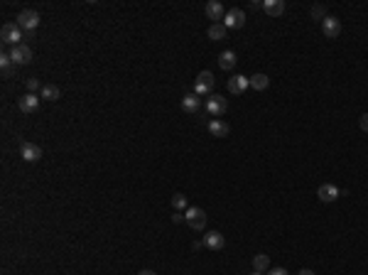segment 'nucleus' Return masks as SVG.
<instances>
[{
	"label": "nucleus",
	"instance_id": "obj_1",
	"mask_svg": "<svg viewBox=\"0 0 368 275\" xmlns=\"http://www.w3.org/2000/svg\"><path fill=\"white\" fill-rule=\"evenodd\" d=\"M184 221H187L194 231H204L206 228V211L199 207H187L184 209Z\"/></svg>",
	"mask_w": 368,
	"mask_h": 275
},
{
	"label": "nucleus",
	"instance_id": "obj_2",
	"mask_svg": "<svg viewBox=\"0 0 368 275\" xmlns=\"http://www.w3.org/2000/svg\"><path fill=\"white\" fill-rule=\"evenodd\" d=\"M0 37H3V42H5V45H13V47L22 45L20 39H25V34H22V30H20V25H17V22H5V25H3V30H0Z\"/></svg>",
	"mask_w": 368,
	"mask_h": 275
},
{
	"label": "nucleus",
	"instance_id": "obj_3",
	"mask_svg": "<svg viewBox=\"0 0 368 275\" xmlns=\"http://www.w3.org/2000/svg\"><path fill=\"white\" fill-rule=\"evenodd\" d=\"M214 74L211 71H199L197 76V84H194V94L197 96H211V89H214Z\"/></svg>",
	"mask_w": 368,
	"mask_h": 275
},
{
	"label": "nucleus",
	"instance_id": "obj_4",
	"mask_svg": "<svg viewBox=\"0 0 368 275\" xmlns=\"http://www.w3.org/2000/svg\"><path fill=\"white\" fill-rule=\"evenodd\" d=\"M15 22L20 25V30H25V32H34V30H37V25H40V15H37L34 10H22V13H17Z\"/></svg>",
	"mask_w": 368,
	"mask_h": 275
},
{
	"label": "nucleus",
	"instance_id": "obj_5",
	"mask_svg": "<svg viewBox=\"0 0 368 275\" xmlns=\"http://www.w3.org/2000/svg\"><path fill=\"white\" fill-rule=\"evenodd\" d=\"M224 25H226V30H238V27H243V25H245V13H243L241 8H231V10L224 15Z\"/></svg>",
	"mask_w": 368,
	"mask_h": 275
},
{
	"label": "nucleus",
	"instance_id": "obj_6",
	"mask_svg": "<svg viewBox=\"0 0 368 275\" xmlns=\"http://www.w3.org/2000/svg\"><path fill=\"white\" fill-rule=\"evenodd\" d=\"M226 108H229V101H226L224 96L211 94V96L206 98V111H209L211 115H224V113H226Z\"/></svg>",
	"mask_w": 368,
	"mask_h": 275
},
{
	"label": "nucleus",
	"instance_id": "obj_7",
	"mask_svg": "<svg viewBox=\"0 0 368 275\" xmlns=\"http://www.w3.org/2000/svg\"><path fill=\"white\" fill-rule=\"evenodd\" d=\"M322 32H324V37H329V39H337V37L341 34V20L334 17V15H329V17L322 22Z\"/></svg>",
	"mask_w": 368,
	"mask_h": 275
},
{
	"label": "nucleus",
	"instance_id": "obj_8",
	"mask_svg": "<svg viewBox=\"0 0 368 275\" xmlns=\"http://www.w3.org/2000/svg\"><path fill=\"white\" fill-rule=\"evenodd\" d=\"M20 155H22L25 162H37V160H42V147L34 145V143H22Z\"/></svg>",
	"mask_w": 368,
	"mask_h": 275
},
{
	"label": "nucleus",
	"instance_id": "obj_9",
	"mask_svg": "<svg viewBox=\"0 0 368 275\" xmlns=\"http://www.w3.org/2000/svg\"><path fill=\"white\" fill-rule=\"evenodd\" d=\"M10 57H13V62H15V64L25 66V64H30V62H32V49H30L27 45H17V47H13V49H10Z\"/></svg>",
	"mask_w": 368,
	"mask_h": 275
},
{
	"label": "nucleus",
	"instance_id": "obj_10",
	"mask_svg": "<svg viewBox=\"0 0 368 275\" xmlns=\"http://www.w3.org/2000/svg\"><path fill=\"white\" fill-rule=\"evenodd\" d=\"M317 196H319V202L331 204V202H337V199H339V189H337L334 184H322V187L317 189Z\"/></svg>",
	"mask_w": 368,
	"mask_h": 275
},
{
	"label": "nucleus",
	"instance_id": "obj_11",
	"mask_svg": "<svg viewBox=\"0 0 368 275\" xmlns=\"http://www.w3.org/2000/svg\"><path fill=\"white\" fill-rule=\"evenodd\" d=\"M224 15H226V10H224V5H221L218 0L206 3V17L211 20V25H214V22H224Z\"/></svg>",
	"mask_w": 368,
	"mask_h": 275
},
{
	"label": "nucleus",
	"instance_id": "obj_12",
	"mask_svg": "<svg viewBox=\"0 0 368 275\" xmlns=\"http://www.w3.org/2000/svg\"><path fill=\"white\" fill-rule=\"evenodd\" d=\"M40 96H37V94H25L22 98H17V106H20V111L22 113H32V111H37V108H40Z\"/></svg>",
	"mask_w": 368,
	"mask_h": 275
},
{
	"label": "nucleus",
	"instance_id": "obj_13",
	"mask_svg": "<svg viewBox=\"0 0 368 275\" xmlns=\"http://www.w3.org/2000/svg\"><path fill=\"white\" fill-rule=\"evenodd\" d=\"M201 241H204V246L211 248V251H221V248H224V243H226L224 233H218V231H209Z\"/></svg>",
	"mask_w": 368,
	"mask_h": 275
},
{
	"label": "nucleus",
	"instance_id": "obj_14",
	"mask_svg": "<svg viewBox=\"0 0 368 275\" xmlns=\"http://www.w3.org/2000/svg\"><path fill=\"white\" fill-rule=\"evenodd\" d=\"M248 86H250V79H248V76H243V74H236V76H231V79H229V91H231V94H236V96H238V94H243Z\"/></svg>",
	"mask_w": 368,
	"mask_h": 275
},
{
	"label": "nucleus",
	"instance_id": "obj_15",
	"mask_svg": "<svg viewBox=\"0 0 368 275\" xmlns=\"http://www.w3.org/2000/svg\"><path fill=\"white\" fill-rule=\"evenodd\" d=\"M206 34H209L211 42H221V39H226L229 30H226V25H224V22H214V25H209Z\"/></svg>",
	"mask_w": 368,
	"mask_h": 275
},
{
	"label": "nucleus",
	"instance_id": "obj_16",
	"mask_svg": "<svg viewBox=\"0 0 368 275\" xmlns=\"http://www.w3.org/2000/svg\"><path fill=\"white\" fill-rule=\"evenodd\" d=\"M263 10L270 17H280L285 13V0H263Z\"/></svg>",
	"mask_w": 368,
	"mask_h": 275
},
{
	"label": "nucleus",
	"instance_id": "obj_17",
	"mask_svg": "<svg viewBox=\"0 0 368 275\" xmlns=\"http://www.w3.org/2000/svg\"><path fill=\"white\" fill-rule=\"evenodd\" d=\"M209 133H211L214 138H226V135L231 133V128H229L226 121H218V118H216V121L209 123Z\"/></svg>",
	"mask_w": 368,
	"mask_h": 275
},
{
	"label": "nucleus",
	"instance_id": "obj_18",
	"mask_svg": "<svg viewBox=\"0 0 368 275\" xmlns=\"http://www.w3.org/2000/svg\"><path fill=\"white\" fill-rule=\"evenodd\" d=\"M236 52H231V49H226V52H221V57H218V66L224 69V71H231L233 66H236Z\"/></svg>",
	"mask_w": 368,
	"mask_h": 275
},
{
	"label": "nucleus",
	"instance_id": "obj_19",
	"mask_svg": "<svg viewBox=\"0 0 368 275\" xmlns=\"http://www.w3.org/2000/svg\"><path fill=\"white\" fill-rule=\"evenodd\" d=\"M199 106H201V98H199L197 94H187V96L182 98V108L187 111V113H197Z\"/></svg>",
	"mask_w": 368,
	"mask_h": 275
},
{
	"label": "nucleus",
	"instance_id": "obj_20",
	"mask_svg": "<svg viewBox=\"0 0 368 275\" xmlns=\"http://www.w3.org/2000/svg\"><path fill=\"white\" fill-rule=\"evenodd\" d=\"M268 86H270V76H268V74H253V76H250V89L265 91Z\"/></svg>",
	"mask_w": 368,
	"mask_h": 275
},
{
	"label": "nucleus",
	"instance_id": "obj_21",
	"mask_svg": "<svg viewBox=\"0 0 368 275\" xmlns=\"http://www.w3.org/2000/svg\"><path fill=\"white\" fill-rule=\"evenodd\" d=\"M59 96H61V91H59V86H54V84H45L42 91H40V98H45V101H57Z\"/></svg>",
	"mask_w": 368,
	"mask_h": 275
},
{
	"label": "nucleus",
	"instance_id": "obj_22",
	"mask_svg": "<svg viewBox=\"0 0 368 275\" xmlns=\"http://www.w3.org/2000/svg\"><path fill=\"white\" fill-rule=\"evenodd\" d=\"M13 66H15V62H13L10 52L0 54V69H3V76H13Z\"/></svg>",
	"mask_w": 368,
	"mask_h": 275
},
{
	"label": "nucleus",
	"instance_id": "obj_23",
	"mask_svg": "<svg viewBox=\"0 0 368 275\" xmlns=\"http://www.w3.org/2000/svg\"><path fill=\"white\" fill-rule=\"evenodd\" d=\"M253 268H255L258 273H265V270H270V258H268L265 253H258V256L253 258Z\"/></svg>",
	"mask_w": 368,
	"mask_h": 275
},
{
	"label": "nucleus",
	"instance_id": "obj_24",
	"mask_svg": "<svg viewBox=\"0 0 368 275\" xmlns=\"http://www.w3.org/2000/svg\"><path fill=\"white\" fill-rule=\"evenodd\" d=\"M309 17H312V20H319V22H324V20L329 17V13H326V8H324V5H314V8L309 10Z\"/></svg>",
	"mask_w": 368,
	"mask_h": 275
},
{
	"label": "nucleus",
	"instance_id": "obj_25",
	"mask_svg": "<svg viewBox=\"0 0 368 275\" xmlns=\"http://www.w3.org/2000/svg\"><path fill=\"white\" fill-rule=\"evenodd\" d=\"M172 207H174L177 211H182V209H187V196H184L182 192H177V194H172Z\"/></svg>",
	"mask_w": 368,
	"mask_h": 275
},
{
	"label": "nucleus",
	"instance_id": "obj_26",
	"mask_svg": "<svg viewBox=\"0 0 368 275\" xmlns=\"http://www.w3.org/2000/svg\"><path fill=\"white\" fill-rule=\"evenodd\" d=\"M27 91L30 94H37V91H42V84H40V79H27Z\"/></svg>",
	"mask_w": 368,
	"mask_h": 275
},
{
	"label": "nucleus",
	"instance_id": "obj_27",
	"mask_svg": "<svg viewBox=\"0 0 368 275\" xmlns=\"http://www.w3.org/2000/svg\"><path fill=\"white\" fill-rule=\"evenodd\" d=\"M358 126H361L363 133H368V113H363V115L358 118Z\"/></svg>",
	"mask_w": 368,
	"mask_h": 275
},
{
	"label": "nucleus",
	"instance_id": "obj_28",
	"mask_svg": "<svg viewBox=\"0 0 368 275\" xmlns=\"http://www.w3.org/2000/svg\"><path fill=\"white\" fill-rule=\"evenodd\" d=\"M268 275H290V273H287L285 268H270V270H268Z\"/></svg>",
	"mask_w": 368,
	"mask_h": 275
},
{
	"label": "nucleus",
	"instance_id": "obj_29",
	"mask_svg": "<svg viewBox=\"0 0 368 275\" xmlns=\"http://www.w3.org/2000/svg\"><path fill=\"white\" fill-rule=\"evenodd\" d=\"M172 221H174V224H182V221H184V214H182V211H174V214H172Z\"/></svg>",
	"mask_w": 368,
	"mask_h": 275
},
{
	"label": "nucleus",
	"instance_id": "obj_30",
	"mask_svg": "<svg viewBox=\"0 0 368 275\" xmlns=\"http://www.w3.org/2000/svg\"><path fill=\"white\" fill-rule=\"evenodd\" d=\"M138 275H157V273H153V270H140Z\"/></svg>",
	"mask_w": 368,
	"mask_h": 275
},
{
	"label": "nucleus",
	"instance_id": "obj_31",
	"mask_svg": "<svg viewBox=\"0 0 368 275\" xmlns=\"http://www.w3.org/2000/svg\"><path fill=\"white\" fill-rule=\"evenodd\" d=\"M300 275H314V273H312V270H307V268H305V270H300Z\"/></svg>",
	"mask_w": 368,
	"mask_h": 275
},
{
	"label": "nucleus",
	"instance_id": "obj_32",
	"mask_svg": "<svg viewBox=\"0 0 368 275\" xmlns=\"http://www.w3.org/2000/svg\"><path fill=\"white\" fill-rule=\"evenodd\" d=\"M250 275H265V273H258V270H253V273H250Z\"/></svg>",
	"mask_w": 368,
	"mask_h": 275
}]
</instances>
